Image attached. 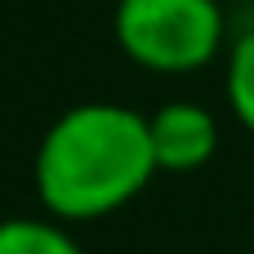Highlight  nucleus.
Masks as SVG:
<instances>
[{
	"label": "nucleus",
	"instance_id": "f257e3e1",
	"mask_svg": "<svg viewBox=\"0 0 254 254\" xmlns=\"http://www.w3.org/2000/svg\"><path fill=\"white\" fill-rule=\"evenodd\" d=\"M161 174L147 116L125 103H76L36 143L31 183L49 219L94 223L125 210Z\"/></svg>",
	"mask_w": 254,
	"mask_h": 254
},
{
	"label": "nucleus",
	"instance_id": "f03ea898",
	"mask_svg": "<svg viewBox=\"0 0 254 254\" xmlns=\"http://www.w3.org/2000/svg\"><path fill=\"white\" fill-rule=\"evenodd\" d=\"M112 36L134 67L188 76L223 54L228 18L219 0H116Z\"/></svg>",
	"mask_w": 254,
	"mask_h": 254
},
{
	"label": "nucleus",
	"instance_id": "7ed1b4c3",
	"mask_svg": "<svg viewBox=\"0 0 254 254\" xmlns=\"http://www.w3.org/2000/svg\"><path fill=\"white\" fill-rule=\"evenodd\" d=\"M152 152L165 174H192L214 161L219 152V121L201 103H165L147 116Z\"/></svg>",
	"mask_w": 254,
	"mask_h": 254
},
{
	"label": "nucleus",
	"instance_id": "20e7f679",
	"mask_svg": "<svg viewBox=\"0 0 254 254\" xmlns=\"http://www.w3.org/2000/svg\"><path fill=\"white\" fill-rule=\"evenodd\" d=\"M0 254H85L58 219H0Z\"/></svg>",
	"mask_w": 254,
	"mask_h": 254
},
{
	"label": "nucleus",
	"instance_id": "39448f33",
	"mask_svg": "<svg viewBox=\"0 0 254 254\" xmlns=\"http://www.w3.org/2000/svg\"><path fill=\"white\" fill-rule=\"evenodd\" d=\"M223 94L232 116L254 134V27L241 31V40L228 49V71H223Z\"/></svg>",
	"mask_w": 254,
	"mask_h": 254
}]
</instances>
